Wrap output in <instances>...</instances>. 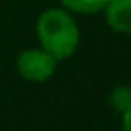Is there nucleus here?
Wrapping results in <instances>:
<instances>
[{
  "mask_svg": "<svg viewBox=\"0 0 131 131\" xmlns=\"http://www.w3.org/2000/svg\"><path fill=\"white\" fill-rule=\"evenodd\" d=\"M57 59L45 49H25L16 59L18 74L29 82H45L55 74Z\"/></svg>",
  "mask_w": 131,
  "mask_h": 131,
  "instance_id": "nucleus-2",
  "label": "nucleus"
},
{
  "mask_svg": "<svg viewBox=\"0 0 131 131\" xmlns=\"http://www.w3.org/2000/svg\"><path fill=\"white\" fill-rule=\"evenodd\" d=\"M37 35L41 47L57 61L74 55L80 43V31L76 20L63 8H47L37 20Z\"/></svg>",
  "mask_w": 131,
  "mask_h": 131,
  "instance_id": "nucleus-1",
  "label": "nucleus"
},
{
  "mask_svg": "<svg viewBox=\"0 0 131 131\" xmlns=\"http://www.w3.org/2000/svg\"><path fill=\"white\" fill-rule=\"evenodd\" d=\"M123 131H131V106L123 111Z\"/></svg>",
  "mask_w": 131,
  "mask_h": 131,
  "instance_id": "nucleus-6",
  "label": "nucleus"
},
{
  "mask_svg": "<svg viewBox=\"0 0 131 131\" xmlns=\"http://www.w3.org/2000/svg\"><path fill=\"white\" fill-rule=\"evenodd\" d=\"M68 10L82 12V14H94L106 6L108 0H59Z\"/></svg>",
  "mask_w": 131,
  "mask_h": 131,
  "instance_id": "nucleus-5",
  "label": "nucleus"
},
{
  "mask_svg": "<svg viewBox=\"0 0 131 131\" xmlns=\"http://www.w3.org/2000/svg\"><path fill=\"white\" fill-rule=\"evenodd\" d=\"M102 10L115 33L131 35V0H108Z\"/></svg>",
  "mask_w": 131,
  "mask_h": 131,
  "instance_id": "nucleus-3",
  "label": "nucleus"
},
{
  "mask_svg": "<svg viewBox=\"0 0 131 131\" xmlns=\"http://www.w3.org/2000/svg\"><path fill=\"white\" fill-rule=\"evenodd\" d=\"M108 104H111L115 111H119V113L127 111V108L131 106V86H127V84L115 86V88L111 90V94H108Z\"/></svg>",
  "mask_w": 131,
  "mask_h": 131,
  "instance_id": "nucleus-4",
  "label": "nucleus"
}]
</instances>
